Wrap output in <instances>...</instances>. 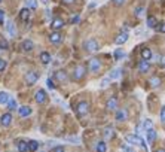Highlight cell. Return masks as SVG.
<instances>
[{
  "label": "cell",
  "instance_id": "obj_1",
  "mask_svg": "<svg viewBox=\"0 0 165 152\" xmlns=\"http://www.w3.org/2000/svg\"><path fill=\"white\" fill-rule=\"evenodd\" d=\"M125 140H126L130 145H141L143 148H146L144 140H143L141 137H138L137 134H128V136L125 137Z\"/></svg>",
  "mask_w": 165,
  "mask_h": 152
},
{
  "label": "cell",
  "instance_id": "obj_2",
  "mask_svg": "<svg viewBox=\"0 0 165 152\" xmlns=\"http://www.w3.org/2000/svg\"><path fill=\"white\" fill-rule=\"evenodd\" d=\"M76 112H77L79 116H85L89 112V103L88 102H80L77 104V107H76Z\"/></svg>",
  "mask_w": 165,
  "mask_h": 152
},
{
  "label": "cell",
  "instance_id": "obj_3",
  "mask_svg": "<svg viewBox=\"0 0 165 152\" xmlns=\"http://www.w3.org/2000/svg\"><path fill=\"white\" fill-rule=\"evenodd\" d=\"M85 73H86V67L85 66H76L75 67V72H73V79L75 81H80L83 76H85Z\"/></svg>",
  "mask_w": 165,
  "mask_h": 152
},
{
  "label": "cell",
  "instance_id": "obj_4",
  "mask_svg": "<svg viewBox=\"0 0 165 152\" xmlns=\"http://www.w3.org/2000/svg\"><path fill=\"white\" fill-rule=\"evenodd\" d=\"M88 69H89V72H92V73L100 72V69H101V63H100V60H98V58H91L89 63H88Z\"/></svg>",
  "mask_w": 165,
  "mask_h": 152
},
{
  "label": "cell",
  "instance_id": "obj_5",
  "mask_svg": "<svg viewBox=\"0 0 165 152\" xmlns=\"http://www.w3.org/2000/svg\"><path fill=\"white\" fill-rule=\"evenodd\" d=\"M37 81H39V73L34 72V70L28 72L27 75H25V83H27V85H34Z\"/></svg>",
  "mask_w": 165,
  "mask_h": 152
},
{
  "label": "cell",
  "instance_id": "obj_6",
  "mask_svg": "<svg viewBox=\"0 0 165 152\" xmlns=\"http://www.w3.org/2000/svg\"><path fill=\"white\" fill-rule=\"evenodd\" d=\"M85 49L88 51V52H95V51H98V42L95 40V39H89V40L85 42Z\"/></svg>",
  "mask_w": 165,
  "mask_h": 152
},
{
  "label": "cell",
  "instance_id": "obj_7",
  "mask_svg": "<svg viewBox=\"0 0 165 152\" xmlns=\"http://www.w3.org/2000/svg\"><path fill=\"white\" fill-rule=\"evenodd\" d=\"M46 98H48V96H46V93H45V90H39V91H36L34 100H36V102H37L39 104L45 103V102H46Z\"/></svg>",
  "mask_w": 165,
  "mask_h": 152
},
{
  "label": "cell",
  "instance_id": "obj_8",
  "mask_svg": "<svg viewBox=\"0 0 165 152\" xmlns=\"http://www.w3.org/2000/svg\"><path fill=\"white\" fill-rule=\"evenodd\" d=\"M0 124L3 125V127H9V125L12 124V115L7 112V113H3L2 118H0Z\"/></svg>",
  "mask_w": 165,
  "mask_h": 152
},
{
  "label": "cell",
  "instance_id": "obj_9",
  "mask_svg": "<svg viewBox=\"0 0 165 152\" xmlns=\"http://www.w3.org/2000/svg\"><path fill=\"white\" fill-rule=\"evenodd\" d=\"M49 40H51V43H60V42L62 40V35L60 33V31H57V30H55L54 33L49 36Z\"/></svg>",
  "mask_w": 165,
  "mask_h": 152
},
{
  "label": "cell",
  "instance_id": "obj_10",
  "mask_svg": "<svg viewBox=\"0 0 165 152\" xmlns=\"http://www.w3.org/2000/svg\"><path fill=\"white\" fill-rule=\"evenodd\" d=\"M6 31L9 33V36H12V37L16 36V28H15V24L12 21H7L6 22Z\"/></svg>",
  "mask_w": 165,
  "mask_h": 152
},
{
  "label": "cell",
  "instance_id": "obj_11",
  "mask_svg": "<svg viewBox=\"0 0 165 152\" xmlns=\"http://www.w3.org/2000/svg\"><path fill=\"white\" fill-rule=\"evenodd\" d=\"M21 48H22V51H25V52H30L31 49L34 48V43L30 40V39H27V40H24L21 43Z\"/></svg>",
  "mask_w": 165,
  "mask_h": 152
},
{
  "label": "cell",
  "instance_id": "obj_12",
  "mask_svg": "<svg viewBox=\"0 0 165 152\" xmlns=\"http://www.w3.org/2000/svg\"><path fill=\"white\" fill-rule=\"evenodd\" d=\"M18 112H20V116L25 118V116H30L31 115V107H28V106H21L20 109H18Z\"/></svg>",
  "mask_w": 165,
  "mask_h": 152
},
{
  "label": "cell",
  "instance_id": "obj_13",
  "mask_svg": "<svg viewBox=\"0 0 165 152\" xmlns=\"http://www.w3.org/2000/svg\"><path fill=\"white\" fill-rule=\"evenodd\" d=\"M149 69H150L149 60H141V61H140V64H138V70H140L141 73H146Z\"/></svg>",
  "mask_w": 165,
  "mask_h": 152
},
{
  "label": "cell",
  "instance_id": "obj_14",
  "mask_svg": "<svg viewBox=\"0 0 165 152\" xmlns=\"http://www.w3.org/2000/svg\"><path fill=\"white\" fill-rule=\"evenodd\" d=\"M62 26H64V21H62L61 18H54L52 22H51V27L54 28V30H60Z\"/></svg>",
  "mask_w": 165,
  "mask_h": 152
},
{
  "label": "cell",
  "instance_id": "obj_15",
  "mask_svg": "<svg viewBox=\"0 0 165 152\" xmlns=\"http://www.w3.org/2000/svg\"><path fill=\"white\" fill-rule=\"evenodd\" d=\"M126 40H128V33H126V31H124V33H121V35L117 36L115 42H116V45H124Z\"/></svg>",
  "mask_w": 165,
  "mask_h": 152
},
{
  "label": "cell",
  "instance_id": "obj_16",
  "mask_svg": "<svg viewBox=\"0 0 165 152\" xmlns=\"http://www.w3.org/2000/svg\"><path fill=\"white\" fill-rule=\"evenodd\" d=\"M20 18L21 21H28V18H30V9L28 7H24V9H21V12H20Z\"/></svg>",
  "mask_w": 165,
  "mask_h": 152
},
{
  "label": "cell",
  "instance_id": "obj_17",
  "mask_svg": "<svg viewBox=\"0 0 165 152\" xmlns=\"http://www.w3.org/2000/svg\"><path fill=\"white\" fill-rule=\"evenodd\" d=\"M106 106H107V109H109V111H115V109L117 107V98H116V97H112L109 102H107Z\"/></svg>",
  "mask_w": 165,
  "mask_h": 152
},
{
  "label": "cell",
  "instance_id": "obj_18",
  "mask_svg": "<svg viewBox=\"0 0 165 152\" xmlns=\"http://www.w3.org/2000/svg\"><path fill=\"white\" fill-rule=\"evenodd\" d=\"M55 78H57V81H60V82H66V81H67V73H66L64 70H58V72L55 73Z\"/></svg>",
  "mask_w": 165,
  "mask_h": 152
},
{
  "label": "cell",
  "instance_id": "obj_19",
  "mask_svg": "<svg viewBox=\"0 0 165 152\" xmlns=\"http://www.w3.org/2000/svg\"><path fill=\"white\" fill-rule=\"evenodd\" d=\"M146 131H147V143H153L155 139H156V131H155L153 128H149V130H146Z\"/></svg>",
  "mask_w": 165,
  "mask_h": 152
},
{
  "label": "cell",
  "instance_id": "obj_20",
  "mask_svg": "<svg viewBox=\"0 0 165 152\" xmlns=\"http://www.w3.org/2000/svg\"><path fill=\"white\" fill-rule=\"evenodd\" d=\"M27 145H28V151L30 152H36L39 149V142L37 140H30V142H27Z\"/></svg>",
  "mask_w": 165,
  "mask_h": 152
},
{
  "label": "cell",
  "instance_id": "obj_21",
  "mask_svg": "<svg viewBox=\"0 0 165 152\" xmlns=\"http://www.w3.org/2000/svg\"><path fill=\"white\" fill-rule=\"evenodd\" d=\"M16 148H18V151L20 152H27L28 151V145L25 140H20L18 143H16Z\"/></svg>",
  "mask_w": 165,
  "mask_h": 152
},
{
  "label": "cell",
  "instance_id": "obj_22",
  "mask_svg": "<svg viewBox=\"0 0 165 152\" xmlns=\"http://www.w3.org/2000/svg\"><path fill=\"white\" fill-rule=\"evenodd\" d=\"M40 61L43 63V64H49V63H51V54L46 52V51H43L40 54Z\"/></svg>",
  "mask_w": 165,
  "mask_h": 152
},
{
  "label": "cell",
  "instance_id": "obj_23",
  "mask_svg": "<svg viewBox=\"0 0 165 152\" xmlns=\"http://www.w3.org/2000/svg\"><path fill=\"white\" fill-rule=\"evenodd\" d=\"M141 58L143 60H150L152 58V51L149 48H143L141 49Z\"/></svg>",
  "mask_w": 165,
  "mask_h": 152
},
{
  "label": "cell",
  "instance_id": "obj_24",
  "mask_svg": "<svg viewBox=\"0 0 165 152\" xmlns=\"http://www.w3.org/2000/svg\"><path fill=\"white\" fill-rule=\"evenodd\" d=\"M126 111L125 109H122V111H117L116 112V121H125L126 119Z\"/></svg>",
  "mask_w": 165,
  "mask_h": 152
},
{
  "label": "cell",
  "instance_id": "obj_25",
  "mask_svg": "<svg viewBox=\"0 0 165 152\" xmlns=\"http://www.w3.org/2000/svg\"><path fill=\"white\" fill-rule=\"evenodd\" d=\"M97 152H106L107 151V145H106V142H98L95 146Z\"/></svg>",
  "mask_w": 165,
  "mask_h": 152
},
{
  "label": "cell",
  "instance_id": "obj_26",
  "mask_svg": "<svg viewBox=\"0 0 165 152\" xmlns=\"http://www.w3.org/2000/svg\"><path fill=\"white\" fill-rule=\"evenodd\" d=\"M119 76H121V70H119V69H115L109 76H107V78H109L110 81H115V79H117Z\"/></svg>",
  "mask_w": 165,
  "mask_h": 152
},
{
  "label": "cell",
  "instance_id": "obj_27",
  "mask_svg": "<svg viewBox=\"0 0 165 152\" xmlns=\"http://www.w3.org/2000/svg\"><path fill=\"white\" fill-rule=\"evenodd\" d=\"M7 100H9V94L5 91H0V104H6Z\"/></svg>",
  "mask_w": 165,
  "mask_h": 152
},
{
  "label": "cell",
  "instance_id": "obj_28",
  "mask_svg": "<svg viewBox=\"0 0 165 152\" xmlns=\"http://www.w3.org/2000/svg\"><path fill=\"white\" fill-rule=\"evenodd\" d=\"M6 104H7V107H9V111H15L18 106H16V102H15V98H9L6 102Z\"/></svg>",
  "mask_w": 165,
  "mask_h": 152
},
{
  "label": "cell",
  "instance_id": "obj_29",
  "mask_svg": "<svg viewBox=\"0 0 165 152\" xmlns=\"http://www.w3.org/2000/svg\"><path fill=\"white\" fill-rule=\"evenodd\" d=\"M149 83H150L153 88H156V87H159V85H161V78H158V76L152 78L150 81H149Z\"/></svg>",
  "mask_w": 165,
  "mask_h": 152
},
{
  "label": "cell",
  "instance_id": "obj_30",
  "mask_svg": "<svg viewBox=\"0 0 165 152\" xmlns=\"http://www.w3.org/2000/svg\"><path fill=\"white\" fill-rule=\"evenodd\" d=\"M156 24H158V20H156L155 17H152V15H150V17L147 18V27H155Z\"/></svg>",
  "mask_w": 165,
  "mask_h": 152
},
{
  "label": "cell",
  "instance_id": "obj_31",
  "mask_svg": "<svg viewBox=\"0 0 165 152\" xmlns=\"http://www.w3.org/2000/svg\"><path fill=\"white\" fill-rule=\"evenodd\" d=\"M25 5L28 9H36L37 7V0H25Z\"/></svg>",
  "mask_w": 165,
  "mask_h": 152
},
{
  "label": "cell",
  "instance_id": "obj_32",
  "mask_svg": "<svg viewBox=\"0 0 165 152\" xmlns=\"http://www.w3.org/2000/svg\"><path fill=\"white\" fill-rule=\"evenodd\" d=\"M7 48H9V43H7L6 39H0V49L2 51H6Z\"/></svg>",
  "mask_w": 165,
  "mask_h": 152
},
{
  "label": "cell",
  "instance_id": "obj_33",
  "mask_svg": "<svg viewBox=\"0 0 165 152\" xmlns=\"http://www.w3.org/2000/svg\"><path fill=\"white\" fill-rule=\"evenodd\" d=\"M124 55H125V52L122 51V49H116V51H115V58H116V60L122 58Z\"/></svg>",
  "mask_w": 165,
  "mask_h": 152
},
{
  "label": "cell",
  "instance_id": "obj_34",
  "mask_svg": "<svg viewBox=\"0 0 165 152\" xmlns=\"http://www.w3.org/2000/svg\"><path fill=\"white\" fill-rule=\"evenodd\" d=\"M143 127H144V130H149V128H152V121H150V119H146L144 122H143Z\"/></svg>",
  "mask_w": 165,
  "mask_h": 152
},
{
  "label": "cell",
  "instance_id": "obj_35",
  "mask_svg": "<svg viewBox=\"0 0 165 152\" xmlns=\"http://www.w3.org/2000/svg\"><path fill=\"white\" fill-rule=\"evenodd\" d=\"M155 28H156L158 31H161V33H165V22H162L161 26H158V24H156V26H155Z\"/></svg>",
  "mask_w": 165,
  "mask_h": 152
},
{
  "label": "cell",
  "instance_id": "obj_36",
  "mask_svg": "<svg viewBox=\"0 0 165 152\" xmlns=\"http://www.w3.org/2000/svg\"><path fill=\"white\" fill-rule=\"evenodd\" d=\"M161 122H162V124H165V106H162V107H161Z\"/></svg>",
  "mask_w": 165,
  "mask_h": 152
},
{
  "label": "cell",
  "instance_id": "obj_37",
  "mask_svg": "<svg viewBox=\"0 0 165 152\" xmlns=\"http://www.w3.org/2000/svg\"><path fill=\"white\" fill-rule=\"evenodd\" d=\"M109 78H104L103 81H101V85H100V87H101V88H106V87H107V85H109Z\"/></svg>",
  "mask_w": 165,
  "mask_h": 152
},
{
  "label": "cell",
  "instance_id": "obj_38",
  "mask_svg": "<svg viewBox=\"0 0 165 152\" xmlns=\"http://www.w3.org/2000/svg\"><path fill=\"white\" fill-rule=\"evenodd\" d=\"M46 83H48V88H51V90H54V88H55V83H54V81H52L51 78L46 81Z\"/></svg>",
  "mask_w": 165,
  "mask_h": 152
},
{
  "label": "cell",
  "instance_id": "obj_39",
  "mask_svg": "<svg viewBox=\"0 0 165 152\" xmlns=\"http://www.w3.org/2000/svg\"><path fill=\"white\" fill-rule=\"evenodd\" d=\"M5 69H6V61L0 58V72H3Z\"/></svg>",
  "mask_w": 165,
  "mask_h": 152
},
{
  "label": "cell",
  "instance_id": "obj_40",
  "mask_svg": "<svg viewBox=\"0 0 165 152\" xmlns=\"http://www.w3.org/2000/svg\"><path fill=\"white\" fill-rule=\"evenodd\" d=\"M125 2H126V0H113V3H115L116 6H122V5H125Z\"/></svg>",
  "mask_w": 165,
  "mask_h": 152
},
{
  "label": "cell",
  "instance_id": "obj_41",
  "mask_svg": "<svg viewBox=\"0 0 165 152\" xmlns=\"http://www.w3.org/2000/svg\"><path fill=\"white\" fill-rule=\"evenodd\" d=\"M79 20H80V17H79V15H76V17H73V18L70 20V22H71V24H76V22H79Z\"/></svg>",
  "mask_w": 165,
  "mask_h": 152
},
{
  "label": "cell",
  "instance_id": "obj_42",
  "mask_svg": "<svg viewBox=\"0 0 165 152\" xmlns=\"http://www.w3.org/2000/svg\"><path fill=\"white\" fill-rule=\"evenodd\" d=\"M141 14H143V7L138 6L137 9H135V15H137V17H141Z\"/></svg>",
  "mask_w": 165,
  "mask_h": 152
},
{
  "label": "cell",
  "instance_id": "obj_43",
  "mask_svg": "<svg viewBox=\"0 0 165 152\" xmlns=\"http://www.w3.org/2000/svg\"><path fill=\"white\" fill-rule=\"evenodd\" d=\"M52 152H64V146H55Z\"/></svg>",
  "mask_w": 165,
  "mask_h": 152
},
{
  "label": "cell",
  "instance_id": "obj_44",
  "mask_svg": "<svg viewBox=\"0 0 165 152\" xmlns=\"http://www.w3.org/2000/svg\"><path fill=\"white\" fill-rule=\"evenodd\" d=\"M3 21H5V12H3V11H0V24H2Z\"/></svg>",
  "mask_w": 165,
  "mask_h": 152
},
{
  "label": "cell",
  "instance_id": "obj_45",
  "mask_svg": "<svg viewBox=\"0 0 165 152\" xmlns=\"http://www.w3.org/2000/svg\"><path fill=\"white\" fill-rule=\"evenodd\" d=\"M62 2H64V3H67V5H70V3H73L75 0H62Z\"/></svg>",
  "mask_w": 165,
  "mask_h": 152
},
{
  "label": "cell",
  "instance_id": "obj_46",
  "mask_svg": "<svg viewBox=\"0 0 165 152\" xmlns=\"http://www.w3.org/2000/svg\"><path fill=\"white\" fill-rule=\"evenodd\" d=\"M124 151H125V152H134L132 149H128V148H124Z\"/></svg>",
  "mask_w": 165,
  "mask_h": 152
},
{
  "label": "cell",
  "instance_id": "obj_47",
  "mask_svg": "<svg viewBox=\"0 0 165 152\" xmlns=\"http://www.w3.org/2000/svg\"><path fill=\"white\" fill-rule=\"evenodd\" d=\"M155 152H165V149H156Z\"/></svg>",
  "mask_w": 165,
  "mask_h": 152
},
{
  "label": "cell",
  "instance_id": "obj_48",
  "mask_svg": "<svg viewBox=\"0 0 165 152\" xmlns=\"http://www.w3.org/2000/svg\"><path fill=\"white\" fill-rule=\"evenodd\" d=\"M42 2H43L45 5H48V2H49V0H42Z\"/></svg>",
  "mask_w": 165,
  "mask_h": 152
},
{
  "label": "cell",
  "instance_id": "obj_49",
  "mask_svg": "<svg viewBox=\"0 0 165 152\" xmlns=\"http://www.w3.org/2000/svg\"><path fill=\"white\" fill-rule=\"evenodd\" d=\"M162 63H164V66H165V58H164V60H162Z\"/></svg>",
  "mask_w": 165,
  "mask_h": 152
},
{
  "label": "cell",
  "instance_id": "obj_50",
  "mask_svg": "<svg viewBox=\"0 0 165 152\" xmlns=\"http://www.w3.org/2000/svg\"><path fill=\"white\" fill-rule=\"evenodd\" d=\"M0 3H2V0H0Z\"/></svg>",
  "mask_w": 165,
  "mask_h": 152
}]
</instances>
